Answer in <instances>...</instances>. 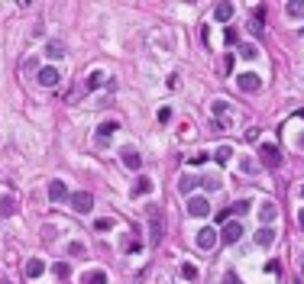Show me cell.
I'll list each match as a JSON object with an SVG mask.
<instances>
[{"instance_id":"obj_37","label":"cell","mask_w":304,"mask_h":284,"mask_svg":"<svg viewBox=\"0 0 304 284\" xmlns=\"http://www.w3.org/2000/svg\"><path fill=\"white\" fill-rule=\"evenodd\" d=\"M223 71H227V75L233 71V55H223Z\"/></svg>"},{"instance_id":"obj_1","label":"cell","mask_w":304,"mask_h":284,"mask_svg":"<svg viewBox=\"0 0 304 284\" xmlns=\"http://www.w3.org/2000/svg\"><path fill=\"white\" fill-rule=\"evenodd\" d=\"M68 203H71V210H75V213H91L94 210V194L75 191V194H68Z\"/></svg>"},{"instance_id":"obj_13","label":"cell","mask_w":304,"mask_h":284,"mask_svg":"<svg viewBox=\"0 0 304 284\" xmlns=\"http://www.w3.org/2000/svg\"><path fill=\"white\" fill-rule=\"evenodd\" d=\"M259 217H262V226H272V220L279 217V210H275V203H269V200H265L262 207H259Z\"/></svg>"},{"instance_id":"obj_34","label":"cell","mask_w":304,"mask_h":284,"mask_svg":"<svg viewBox=\"0 0 304 284\" xmlns=\"http://www.w3.org/2000/svg\"><path fill=\"white\" fill-rule=\"evenodd\" d=\"M265 271H269V274H282V265L279 262H265Z\"/></svg>"},{"instance_id":"obj_22","label":"cell","mask_w":304,"mask_h":284,"mask_svg":"<svg viewBox=\"0 0 304 284\" xmlns=\"http://www.w3.org/2000/svg\"><path fill=\"white\" fill-rule=\"evenodd\" d=\"M285 10H288V16H304V0H291Z\"/></svg>"},{"instance_id":"obj_39","label":"cell","mask_w":304,"mask_h":284,"mask_svg":"<svg viewBox=\"0 0 304 284\" xmlns=\"http://www.w3.org/2000/svg\"><path fill=\"white\" fill-rule=\"evenodd\" d=\"M227 284H239V278H236V271H227V278H223Z\"/></svg>"},{"instance_id":"obj_23","label":"cell","mask_w":304,"mask_h":284,"mask_svg":"<svg viewBox=\"0 0 304 284\" xmlns=\"http://www.w3.org/2000/svg\"><path fill=\"white\" fill-rule=\"evenodd\" d=\"M239 55H243L246 61H253V58L259 55V49H256V46H249V42H246V46H239Z\"/></svg>"},{"instance_id":"obj_28","label":"cell","mask_w":304,"mask_h":284,"mask_svg":"<svg viewBox=\"0 0 304 284\" xmlns=\"http://www.w3.org/2000/svg\"><path fill=\"white\" fill-rule=\"evenodd\" d=\"M262 16H265V7H256L253 10V26L256 29H262Z\"/></svg>"},{"instance_id":"obj_17","label":"cell","mask_w":304,"mask_h":284,"mask_svg":"<svg viewBox=\"0 0 304 284\" xmlns=\"http://www.w3.org/2000/svg\"><path fill=\"white\" fill-rule=\"evenodd\" d=\"M214 16H217L220 23H227L230 16H233V4H217V7H214Z\"/></svg>"},{"instance_id":"obj_20","label":"cell","mask_w":304,"mask_h":284,"mask_svg":"<svg viewBox=\"0 0 304 284\" xmlns=\"http://www.w3.org/2000/svg\"><path fill=\"white\" fill-rule=\"evenodd\" d=\"M149 191H152V181H149V178H139L136 188H133V194H136V197H142V194H149Z\"/></svg>"},{"instance_id":"obj_6","label":"cell","mask_w":304,"mask_h":284,"mask_svg":"<svg viewBox=\"0 0 304 284\" xmlns=\"http://www.w3.org/2000/svg\"><path fill=\"white\" fill-rule=\"evenodd\" d=\"M236 84H239V91H243V94H256L259 87H262V81H259V75H253V71L239 75V78H236Z\"/></svg>"},{"instance_id":"obj_30","label":"cell","mask_w":304,"mask_h":284,"mask_svg":"<svg viewBox=\"0 0 304 284\" xmlns=\"http://www.w3.org/2000/svg\"><path fill=\"white\" fill-rule=\"evenodd\" d=\"M230 217H233V210H230V207H223L220 213H217V223L223 226V223H230Z\"/></svg>"},{"instance_id":"obj_31","label":"cell","mask_w":304,"mask_h":284,"mask_svg":"<svg viewBox=\"0 0 304 284\" xmlns=\"http://www.w3.org/2000/svg\"><path fill=\"white\" fill-rule=\"evenodd\" d=\"M259 171V165L256 162H249V158H246V162H243V174H256Z\"/></svg>"},{"instance_id":"obj_36","label":"cell","mask_w":304,"mask_h":284,"mask_svg":"<svg viewBox=\"0 0 304 284\" xmlns=\"http://www.w3.org/2000/svg\"><path fill=\"white\" fill-rule=\"evenodd\" d=\"M172 120V110H168V106H162V110H159V123H168Z\"/></svg>"},{"instance_id":"obj_19","label":"cell","mask_w":304,"mask_h":284,"mask_svg":"<svg viewBox=\"0 0 304 284\" xmlns=\"http://www.w3.org/2000/svg\"><path fill=\"white\" fill-rule=\"evenodd\" d=\"M201 184H204V191H220V188H223V181H220L217 174H204Z\"/></svg>"},{"instance_id":"obj_10","label":"cell","mask_w":304,"mask_h":284,"mask_svg":"<svg viewBox=\"0 0 304 284\" xmlns=\"http://www.w3.org/2000/svg\"><path fill=\"white\" fill-rule=\"evenodd\" d=\"M272 242H275V229H272V226H262V229H259V233H256V245L269 248Z\"/></svg>"},{"instance_id":"obj_29","label":"cell","mask_w":304,"mask_h":284,"mask_svg":"<svg viewBox=\"0 0 304 284\" xmlns=\"http://www.w3.org/2000/svg\"><path fill=\"white\" fill-rule=\"evenodd\" d=\"M230 210H233V217H243V213L249 210V200H236V203H233Z\"/></svg>"},{"instance_id":"obj_42","label":"cell","mask_w":304,"mask_h":284,"mask_svg":"<svg viewBox=\"0 0 304 284\" xmlns=\"http://www.w3.org/2000/svg\"><path fill=\"white\" fill-rule=\"evenodd\" d=\"M301 268H304V252H301Z\"/></svg>"},{"instance_id":"obj_32","label":"cell","mask_w":304,"mask_h":284,"mask_svg":"<svg viewBox=\"0 0 304 284\" xmlns=\"http://www.w3.org/2000/svg\"><path fill=\"white\" fill-rule=\"evenodd\" d=\"M227 110H230L227 100H214V113H217V117H220V113H227Z\"/></svg>"},{"instance_id":"obj_27","label":"cell","mask_w":304,"mask_h":284,"mask_svg":"<svg viewBox=\"0 0 304 284\" xmlns=\"http://www.w3.org/2000/svg\"><path fill=\"white\" fill-rule=\"evenodd\" d=\"M104 84V71H91V78H87V87H101Z\"/></svg>"},{"instance_id":"obj_12","label":"cell","mask_w":304,"mask_h":284,"mask_svg":"<svg viewBox=\"0 0 304 284\" xmlns=\"http://www.w3.org/2000/svg\"><path fill=\"white\" fill-rule=\"evenodd\" d=\"M13 213H16L13 194H0V217H13Z\"/></svg>"},{"instance_id":"obj_5","label":"cell","mask_w":304,"mask_h":284,"mask_svg":"<svg viewBox=\"0 0 304 284\" xmlns=\"http://www.w3.org/2000/svg\"><path fill=\"white\" fill-rule=\"evenodd\" d=\"M188 213L191 217H210V200L207 197H188Z\"/></svg>"},{"instance_id":"obj_18","label":"cell","mask_w":304,"mask_h":284,"mask_svg":"<svg viewBox=\"0 0 304 284\" xmlns=\"http://www.w3.org/2000/svg\"><path fill=\"white\" fill-rule=\"evenodd\" d=\"M46 55H49V58H65V46H62L58 39H52L49 46H46Z\"/></svg>"},{"instance_id":"obj_41","label":"cell","mask_w":304,"mask_h":284,"mask_svg":"<svg viewBox=\"0 0 304 284\" xmlns=\"http://www.w3.org/2000/svg\"><path fill=\"white\" fill-rule=\"evenodd\" d=\"M298 149H304V132H301V136H298Z\"/></svg>"},{"instance_id":"obj_33","label":"cell","mask_w":304,"mask_h":284,"mask_svg":"<svg viewBox=\"0 0 304 284\" xmlns=\"http://www.w3.org/2000/svg\"><path fill=\"white\" fill-rule=\"evenodd\" d=\"M68 255H84V245L81 242H71L68 245Z\"/></svg>"},{"instance_id":"obj_11","label":"cell","mask_w":304,"mask_h":284,"mask_svg":"<svg viewBox=\"0 0 304 284\" xmlns=\"http://www.w3.org/2000/svg\"><path fill=\"white\" fill-rule=\"evenodd\" d=\"M81 284H107V271H104V268H91V271H84Z\"/></svg>"},{"instance_id":"obj_43","label":"cell","mask_w":304,"mask_h":284,"mask_svg":"<svg viewBox=\"0 0 304 284\" xmlns=\"http://www.w3.org/2000/svg\"><path fill=\"white\" fill-rule=\"evenodd\" d=\"M301 197H304V184H301Z\"/></svg>"},{"instance_id":"obj_7","label":"cell","mask_w":304,"mask_h":284,"mask_svg":"<svg viewBox=\"0 0 304 284\" xmlns=\"http://www.w3.org/2000/svg\"><path fill=\"white\" fill-rule=\"evenodd\" d=\"M36 78H39V84H42V87H55L62 75H58V68H55V65H46V68H39V75H36Z\"/></svg>"},{"instance_id":"obj_38","label":"cell","mask_w":304,"mask_h":284,"mask_svg":"<svg viewBox=\"0 0 304 284\" xmlns=\"http://www.w3.org/2000/svg\"><path fill=\"white\" fill-rule=\"evenodd\" d=\"M259 139V129H246V142H256Z\"/></svg>"},{"instance_id":"obj_21","label":"cell","mask_w":304,"mask_h":284,"mask_svg":"<svg viewBox=\"0 0 304 284\" xmlns=\"http://www.w3.org/2000/svg\"><path fill=\"white\" fill-rule=\"evenodd\" d=\"M194 184H198V178H191V174H185L181 181H178V188H181V194H191L194 191Z\"/></svg>"},{"instance_id":"obj_26","label":"cell","mask_w":304,"mask_h":284,"mask_svg":"<svg viewBox=\"0 0 304 284\" xmlns=\"http://www.w3.org/2000/svg\"><path fill=\"white\" fill-rule=\"evenodd\" d=\"M94 229H97V233H110V229H113V220H94Z\"/></svg>"},{"instance_id":"obj_4","label":"cell","mask_w":304,"mask_h":284,"mask_svg":"<svg viewBox=\"0 0 304 284\" xmlns=\"http://www.w3.org/2000/svg\"><path fill=\"white\" fill-rule=\"evenodd\" d=\"M239 236H243V223H236V220H230V223H223V229H220V239H223V245L236 242Z\"/></svg>"},{"instance_id":"obj_40","label":"cell","mask_w":304,"mask_h":284,"mask_svg":"<svg viewBox=\"0 0 304 284\" xmlns=\"http://www.w3.org/2000/svg\"><path fill=\"white\" fill-rule=\"evenodd\" d=\"M298 226H301V229H304V207H301V210H298Z\"/></svg>"},{"instance_id":"obj_3","label":"cell","mask_w":304,"mask_h":284,"mask_svg":"<svg viewBox=\"0 0 304 284\" xmlns=\"http://www.w3.org/2000/svg\"><path fill=\"white\" fill-rule=\"evenodd\" d=\"M217 242H220V233L214 226H204L201 233H198V248H204V252H210Z\"/></svg>"},{"instance_id":"obj_8","label":"cell","mask_w":304,"mask_h":284,"mask_svg":"<svg viewBox=\"0 0 304 284\" xmlns=\"http://www.w3.org/2000/svg\"><path fill=\"white\" fill-rule=\"evenodd\" d=\"M49 200H52V203L68 200V188H65V181H58V178H55V181L49 184Z\"/></svg>"},{"instance_id":"obj_2","label":"cell","mask_w":304,"mask_h":284,"mask_svg":"<svg viewBox=\"0 0 304 284\" xmlns=\"http://www.w3.org/2000/svg\"><path fill=\"white\" fill-rule=\"evenodd\" d=\"M259 162H262L265 168H279V165H282L279 146H272V142H265V146H259Z\"/></svg>"},{"instance_id":"obj_14","label":"cell","mask_w":304,"mask_h":284,"mask_svg":"<svg viewBox=\"0 0 304 284\" xmlns=\"http://www.w3.org/2000/svg\"><path fill=\"white\" fill-rule=\"evenodd\" d=\"M117 129H120V123H117V120H107V123H101V126H97V139L104 142L107 136H113Z\"/></svg>"},{"instance_id":"obj_25","label":"cell","mask_w":304,"mask_h":284,"mask_svg":"<svg viewBox=\"0 0 304 284\" xmlns=\"http://www.w3.org/2000/svg\"><path fill=\"white\" fill-rule=\"evenodd\" d=\"M52 271H55V278H68V274H71V268H68L65 262H55V265H52Z\"/></svg>"},{"instance_id":"obj_9","label":"cell","mask_w":304,"mask_h":284,"mask_svg":"<svg viewBox=\"0 0 304 284\" xmlns=\"http://www.w3.org/2000/svg\"><path fill=\"white\" fill-rule=\"evenodd\" d=\"M123 165H127L130 171H136V168L142 165V155L136 152V149H123Z\"/></svg>"},{"instance_id":"obj_35","label":"cell","mask_w":304,"mask_h":284,"mask_svg":"<svg viewBox=\"0 0 304 284\" xmlns=\"http://www.w3.org/2000/svg\"><path fill=\"white\" fill-rule=\"evenodd\" d=\"M223 42H227V46H233V42H236V29H227V32H223Z\"/></svg>"},{"instance_id":"obj_24","label":"cell","mask_w":304,"mask_h":284,"mask_svg":"<svg viewBox=\"0 0 304 284\" xmlns=\"http://www.w3.org/2000/svg\"><path fill=\"white\" fill-rule=\"evenodd\" d=\"M181 274H185L188 281H198V268H194L191 262H185V265H181Z\"/></svg>"},{"instance_id":"obj_15","label":"cell","mask_w":304,"mask_h":284,"mask_svg":"<svg viewBox=\"0 0 304 284\" xmlns=\"http://www.w3.org/2000/svg\"><path fill=\"white\" fill-rule=\"evenodd\" d=\"M42 271H46V265H42V259H29V262H26V278H39Z\"/></svg>"},{"instance_id":"obj_16","label":"cell","mask_w":304,"mask_h":284,"mask_svg":"<svg viewBox=\"0 0 304 284\" xmlns=\"http://www.w3.org/2000/svg\"><path fill=\"white\" fill-rule=\"evenodd\" d=\"M214 155H217V162H220V165H227L230 158H233V146H227V142H223V146L214 149Z\"/></svg>"}]
</instances>
